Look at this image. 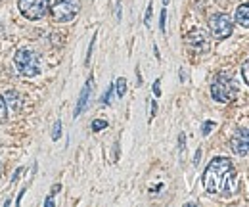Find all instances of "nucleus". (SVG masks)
<instances>
[{
	"mask_svg": "<svg viewBox=\"0 0 249 207\" xmlns=\"http://www.w3.org/2000/svg\"><path fill=\"white\" fill-rule=\"evenodd\" d=\"M203 186L209 194H230L236 186V173L230 159L215 157L203 173Z\"/></svg>",
	"mask_w": 249,
	"mask_h": 207,
	"instance_id": "1",
	"label": "nucleus"
},
{
	"mask_svg": "<svg viewBox=\"0 0 249 207\" xmlns=\"http://www.w3.org/2000/svg\"><path fill=\"white\" fill-rule=\"evenodd\" d=\"M81 10V0H56L54 6L50 8L54 21L58 23H67L71 21Z\"/></svg>",
	"mask_w": 249,
	"mask_h": 207,
	"instance_id": "2",
	"label": "nucleus"
},
{
	"mask_svg": "<svg viewBox=\"0 0 249 207\" xmlns=\"http://www.w3.org/2000/svg\"><path fill=\"white\" fill-rule=\"evenodd\" d=\"M211 94H213V98L217 102H230V100L236 98L238 87H236V83L230 77L218 75L217 79H215V83L211 85Z\"/></svg>",
	"mask_w": 249,
	"mask_h": 207,
	"instance_id": "3",
	"label": "nucleus"
},
{
	"mask_svg": "<svg viewBox=\"0 0 249 207\" xmlns=\"http://www.w3.org/2000/svg\"><path fill=\"white\" fill-rule=\"evenodd\" d=\"M16 65H18V71L21 73V75H25V77H35V75H38V58H36V54L31 52V50H19L18 54H16Z\"/></svg>",
	"mask_w": 249,
	"mask_h": 207,
	"instance_id": "4",
	"label": "nucleus"
},
{
	"mask_svg": "<svg viewBox=\"0 0 249 207\" xmlns=\"http://www.w3.org/2000/svg\"><path fill=\"white\" fill-rule=\"evenodd\" d=\"M50 10V0H19V12L27 19H40Z\"/></svg>",
	"mask_w": 249,
	"mask_h": 207,
	"instance_id": "5",
	"label": "nucleus"
},
{
	"mask_svg": "<svg viewBox=\"0 0 249 207\" xmlns=\"http://www.w3.org/2000/svg\"><path fill=\"white\" fill-rule=\"evenodd\" d=\"M209 29H211L215 38L222 40V38H228V37L232 35L234 23H232L230 16H226V14H215V16L209 19Z\"/></svg>",
	"mask_w": 249,
	"mask_h": 207,
	"instance_id": "6",
	"label": "nucleus"
},
{
	"mask_svg": "<svg viewBox=\"0 0 249 207\" xmlns=\"http://www.w3.org/2000/svg\"><path fill=\"white\" fill-rule=\"evenodd\" d=\"M186 44L197 54H203L209 50V35L201 29H194L186 35Z\"/></svg>",
	"mask_w": 249,
	"mask_h": 207,
	"instance_id": "7",
	"label": "nucleus"
},
{
	"mask_svg": "<svg viewBox=\"0 0 249 207\" xmlns=\"http://www.w3.org/2000/svg\"><path fill=\"white\" fill-rule=\"evenodd\" d=\"M230 144H232V150H234L236 155H248L249 153L248 132H246V131H240V132L230 140Z\"/></svg>",
	"mask_w": 249,
	"mask_h": 207,
	"instance_id": "8",
	"label": "nucleus"
},
{
	"mask_svg": "<svg viewBox=\"0 0 249 207\" xmlns=\"http://www.w3.org/2000/svg\"><path fill=\"white\" fill-rule=\"evenodd\" d=\"M92 85H94V79L90 77L85 85V89L81 90V96H79V102H77V108H75V117H79L83 113V110L87 108L89 104V98H90V92H92Z\"/></svg>",
	"mask_w": 249,
	"mask_h": 207,
	"instance_id": "9",
	"label": "nucleus"
},
{
	"mask_svg": "<svg viewBox=\"0 0 249 207\" xmlns=\"http://www.w3.org/2000/svg\"><path fill=\"white\" fill-rule=\"evenodd\" d=\"M236 23L249 29V2L238 6V10H236Z\"/></svg>",
	"mask_w": 249,
	"mask_h": 207,
	"instance_id": "10",
	"label": "nucleus"
},
{
	"mask_svg": "<svg viewBox=\"0 0 249 207\" xmlns=\"http://www.w3.org/2000/svg\"><path fill=\"white\" fill-rule=\"evenodd\" d=\"M6 104H8V108H12V110H19L21 108V104H23V100L19 98V94L18 92H6Z\"/></svg>",
	"mask_w": 249,
	"mask_h": 207,
	"instance_id": "11",
	"label": "nucleus"
},
{
	"mask_svg": "<svg viewBox=\"0 0 249 207\" xmlns=\"http://www.w3.org/2000/svg\"><path fill=\"white\" fill-rule=\"evenodd\" d=\"M115 90H117V96H119V98H123L124 92H126V79H124V77L117 79V83H115Z\"/></svg>",
	"mask_w": 249,
	"mask_h": 207,
	"instance_id": "12",
	"label": "nucleus"
},
{
	"mask_svg": "<svg viewBox=\"0 0 249 207\" xmlns=\"http://www.w3.org/2000/svg\"><path fill=\"white\" fill-rule=\"evenodd\" d=\"M8 117V106H6V100L0 96V123H4Z\"/></svg>",
	"mask_w": 249,
	"mask_h": 207,
	"instance_id": "13",
	"label": "nucleus"
},
{
	"mask_svg": "<svg viewBox=\"0 0 249 207\" xmlns=\"http://www.w3.org/2000/svg\"><path fill=\"white\" fill-rule=\"evenodd\" d=\"M106 127H107V121H104V119H96V121H92L94 132H98V131H102V129H106Z\"/></svg>",
	"mask_w": 249,
	"mask_h": 207,
	"instance_id": "14",
	"label": "nucleus"
},
{
	"mask_svg": "<svg viewBox=\"0 0 249 207\" xmlns=\"http://www.w3.org/2000/svg\"><path fill=\"white\" fill-rule=\"evenodd\" d=\"M62 136V121H56L54 131H52V140H58Z\"/></svg>",
	"mask_w": 249,
	"mask_h": 207,
	"instance_id": "15",
	"label": "nucleus"
},
{
	"mask_svg": "<svg viewBox=\"0 0 249 207\" xmlns=\"http://www.w3.org/2000/svg\"><path fill=\"white\" fill-rule=\"evenodd\" d=\"M113 90H115V85H109V89L106 90V94L102 96V104H109V102H111V94H113Z\"/></svg>",
	"mask_w": 249,
	"mask_h": 207,
	"instance_id": "16",
	"label": "nucleus"
},
{
	"mask_svg": "<svg viewBox=\"0 0 249 207\" xmlns=\"http://www.w3.org/2000/svg\"><path fill=\"white\" fill-rule=\"evenodd\" d=\"M242 75H244V81H246V85H249V58L244 61V65H242Z\"/></svg>",
	"mask_w": 249,
	"mask_h": 207,
	"instance_id": "17",
	"label": "nucleus"
},
{
	"mask_svg": "<svg viewBox=\"0 0 249 207\" xmlns=\"http://www.w3.org/2000/svg\"><path fill=\"white\" fill-rule=\"evenodd\" d=\"M152 10H154V6H152V2L148 4V10H146V16H144V23H146V27L150 25V19H152Z\"/></svg>",
	"mask_w": 249,
	"mask_h": 207,
	"instance_id": "18",
	"label": "nucleus"
},
{
	"mask_svg": "<svg viewBox=\"0 0 249 207\" xmlns=\"http://www.w3.org/2000/svg\"><path fill=\"white\" fill-rule=\"evenodd\" d=\"M165 19H167V10H161V18H159V29L165 33Z\"/></svg>",
	"mask_w": 249,
	"mask_h": 207,
	"instance_id": "19",
	"label": "nucleus"
},
{
	"mask_svg": "<svg viewBox=\"0 0 249 207\" xmlns=\"http://www.w3.org/2000/svg\"><path fill=\"white\" fill-rule=\"evenodd\" d=\"M215 127V123H211V121H207L205 125H203V129H201V132H203V136H207L209 132H211V129Z\"/></svg>",
	"mask_w": 249,
	"mask_h": 207,
	"instance_id": "20",
	"label": "nucleus"
},
{
	"mask_svg": "<svg viewBox=\"0 0 249 207\" xmlns=\"http://www.w3.org/2000/svg\"><path fill=\"white\" fill-rule=\"evenodd\" d=\"M94 42H96V35H94V38H92V40H90V46H89V54H87V59H85V61H87V63H89V61H90V56H92Z\"/></svg>",
	"mask_w": 249,
	"mask_h": 207,
	"instance_id": "21",
	"label": "nucleus"
},
{
	"mask_svg": "<svg viewBox=\"0 0 249 207\" xmlns=\"http://www.w3.org/2000/svg\"><path fill=\"white\" fill-rule=\"evenodd\" d=\"M184 144H186V136H184V134H180V136H178V148L184 150Z\"/></svg>",
	"mask_w": 249,
	"mask_h": 207,
	"instance_id": "22",
	"label": "nucleus"
},
{
	"mask_svg": "<svg viewBox=\"0 0 249 207\" xmlns=\"http://www.w3.org/2000/svg\"><path fill=\"white\" fill-rule=\"evenodd\" d=\"M199 159H201V150L196 151V155H194V165H199Z\"/></svg>",
	"mask_w": 249,
	"mask_h": 207,
	"instance_id": "23",
	"label": "nucleus"
},
{
	"mask_svg": "<svg viewBox=\"0 0 249 207\" xmlns=\"http://www.w3.org/2000/svg\"><path fill=\"white\" fill-rule=\"evenodd\" d=\"M154 94H156V96H161V89H159V79H157L156 83H154Z\"/></svg>",
	"mask_w": 249,
	"mask_h": 207,
	"instance_id": "24",
	"label": "nucleus"
},
{
	"mask_svg": "<svg viewBox=\"0 0 249 207\" xmlns=\"http://www.w3.org/2000/svg\"><path fill=\"white\" fill-rule=\"evenodd\" d=\"M44 206H46V207H52V206H54V196H50V198H46V202H44Z\"/></svg>",
	"mask_w": 249,
	"mask_h": 207,
	"instance_id": "25",
	"label": "nucleus"
},
{
	"mask_svg": "<svg viewBox=\"0 0 249 207\" xmlns=\"http://www.w3.org/2000/svg\"><path fill=\"white\" fill-rule=\"evenodd\" d=\"M156 112H157V104H156V100H154V102H152V115H150L152 119H154V115H156Z\"/></svg>",
	"mask_w": 249,
	"mask_h": 207,
	"instance_id": "26",
	"label": "nucleus"
},
{
	"mask_svg": "<svg viewBox=\"0 0 249 207\" xmlns=\"http://www.w3.org/2000/svg\"><path fill=\"white\" fill-rule=\"evenodd\" d=\"M19 175H21V169H18V171H16V175H14V177H12V182H16V180H18V178H19Z\"/></svg>",
	"mask_w": 249,
	"mask_h": 207,
	"instance_id": "27",
	"label": "nucleus"
},
{
	"mask_svg": "<svg viewBox=\"0 0 249 207\" xmlns=\"http://www.w3.org/2000/svg\"><path fill=\"white\" fill-rule=\"evenodd\" d=\"M60 188H62L60 184H56V186H52V196H54V194H58V190H60Z\"/></svg>",
	"mask_w": 249,
	"mask_h": 207,
	"instance_id": "28",
	"label": "nucleus"
},
{
	"mask_svg": "<svg viewBox=\"0 0 249 207\" xmlns=\"http://www.w3.org/2000/svg\"><path fill=\"white\" fill-rule=\"evenodd\" d=\"M2 171H4V165H2V161H0V175H2Z\"/></svg>",
	"mask_w": 249,
	"mask_h": 207,
	"instance_id": "29",
	"label": "nucleus"
},
{
	"mask_svg": "<svg viewBox=\"0 0 249 207\" xmlns=\"http://www.w3.org/2000/svg\"><path fill=\"white\" fill-rule=\"evenodd\" d=\"M163 4H165V6H167V4H169V0H163Z\"/></svg>",
	"mask_w": 249,
	"mask_h": 207,
	"instance_id": "30",
	"label": "nucleus"
},
{
	"mask_svg": "<svg viewBox=\"0 0 249 207\" xmlns=\"http://www.w3.org/2000/svg\"><path fill=\"white\" fill-rule=\"evenodd\" d=\"M248 146H249V132H248Z\"/></svg>",
	"mask_w": 249,
	"mask_h": 207,
	"instance_id": "31",
	"label": "nucleus"
}]
</instances>
